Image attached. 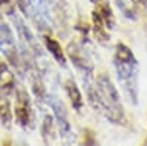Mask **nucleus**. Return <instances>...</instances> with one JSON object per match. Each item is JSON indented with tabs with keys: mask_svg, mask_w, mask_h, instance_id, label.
<instances>
[{
	"mask_svg": "<svg viewBox=\"0 0 147 146\" xmlns=\"http://www.w3.org/2000/svg\"><path fill=\"white\" fill-rule=\"evenodd\" d=\"M113 65L116 69V77L119 86L127 96V99L132 103H138V62L132 50L125 43H116Z\"/></svg>",
	"mask_w": 147,
	"mask_h": 146,
	"instance_id": "nucleus-1",
	"label": "nucleus"
},
{
	"mask_svg": "<svg viewBox=\"0 0 147 146\" xmlns=\"http://www.w3.org/2000/svg\"><path fill=\"white\" fill-rule=\"evenodd\" d=\"M96 84H97V89H99L100 97H102L99 112L109 123L116 124V126H124L127 123V117H125L124 106H122V102H121V94L116 86L105 72L97 75Z\"/></svg>",
	"mask_w": 147,
	"mask_h": 146,
	"instance_id": "nucleus-2",
	"label": "nucleus"
},
{
	"mask_svg": "<svg viewBox=\"0 0 147 146\" xmlns=\"http://www.w3.org/2000/svg\"><path fill=\"white\" fill-rule=\"evenodd\" d=\"M10 19H12V24H13L16 35H18L19 47L21 49H25V50H28L31 53V56L35 59L37 65H38L40 72H41V74H46V72L49 71V62H47V59H46L44 50L41 49V44L38 43L37 37L34 35V33L31 31V28L27 25V22L24 21L18 14L12 15Z\"/></svg>",
	"mask_w": 147,
	"mask_h": 146,
	"instance_id": "nucleus-3",
	"label": "nucleus"
},
{
	"mask_svg": "<svg viewBox=\"0 0 147 146\" xmlns=\"http://www.w3.org/2000/svg\"><path fill=\"white\" fill-rule=\"evenodd\" d=\"M0 52L6 58V62L13 67L16 74L19 77H24V64L21 58V50L16 44L15 34L9 27V24L3 19V14L0 12Z\"/></svg>",
	"mask_w": 147,
	"mask_h": 146,
	"instance_id": "nucleus-4",
	"label": "nucleus"
},
{
	"mask_svg": "<svg viewBox=\"0 0 147 146\" xmlns=\"http://www.w3.org/2000/svg\"><path fill=\"white\" fill-rule=\"evenodd\" d=\"M15 121L25 131H32L35 128V114L31 97L27 89L19 84L15 89Z\"/></svg>",
	"mask_w": 147,
	"mask_h": 146,
	"instance_id": "nucleus-5",
	"label": "nucleus"
},
{
	"mask_svg": "<svg viewBox=\"0 0 147 146\" xmlns=\"http://www.w3.org/2000/svg\"><path fill=\"white\" fill-rule=\"evenodd\" d=\"M46 102L52 108V112H53V117H55V121H56V126L59 128L60 137H62L66 143H74L75 142V133L72 130L65 103L55 94H47Z\"/></svg>",
	"mask_w": 147,
	"mask_h": 146,
	"instance_id": "nucleus-6",
	"label": "nucleus"
},
{
	"mask_svg": "<svg viewBox=\"0 0 147 146\" xmlns=\"http://www.w3.org/2000/svg\"><path fill=\"white\" fill-rule=\"evenodd\" d=\"M66 56L72 62V65L78 69L80 74H94V64L90 59L87 49L77 41H71L66 49Z\"/></svg>",
	"mask_w": 147,
	"mask_h": 146,
	"instance_id": "nucleus-7",
	"label": "nucleus"
},
{
	"mask_svg": "<svg viewBox=\"0 0 147 146\" xmlns=\"http://www.w3.org/2000/svg\"><path fill=\"white\" fill-rule=\"evenodd\" d=\"M18 9L22 12V15L27 19H30V22L37 28L40 34H49L50 33V24L49 21L43 16V14L37 9V6L34 5L32 0H15Z\"/></svg>",
	"mask_w": 147,
	"mask_h": 146,
	"instance_id": "nucleus-8",
	"label": "nucleus"
},
{
	"mask_svg": "<svg viewBox=\"0 0 147 146\" xmlns=\"http://www.w3.org/2000/svg\"><path fill=\"white\" fill-rule=\"evenodd\" d=\"M15 74L12 72L9 64L0 60V92H3L6 96H12L15 93Z\"/></svg>",
	"mask_w": 147,
	"mask_h": 146,
	"instance_id": "nucleus-9",
	"label": "nucleus"
},
{
	"mask_svg": "<svg viewBox=\"0 0 147 146\" xmlns=\"http://www.w3.org/2000/svg\"><path fill=\"white\" fill-rule=\"evenodd\" d=\"M44 46H46V50L53 56V59L56 62L62 67V68H66V53L62 49V44H60L56 39L50 37V35H44Z\"/></svg>",
	"mask_w": 147,
	"mask_h": 146,
	"instance_id": "nucleus-10",
	"label": "nucleus"
},
{
	"mask_svg": "<svg viewBox=\"0 0 147 146\" xmlns=\"http://www.w3.org/2000/svg\"><path fill=\"white\" fill-rule=\"evenodd\" d=\"M65 92H66L69 101H71L72 108L75 109L77 112H80L82 109V106H84V97L81 94L80 87L77 86V83L74 81V78H68L65 81Z\"/></svg>",
	"mask_w": 147,
	"mask_h": 146,
	"instance_id": "nucleus-11",
	"label": "nucleus"
},
{
	"mask_svg": "<svg viewBox=\"0 0 147 146\" xmlns=\"http://www.w3.org/2000/svg\"><path fill=\"white\" fill-rule=\"evenodd\" d=\"M93 33H94V37H96V41L107 47L109 43H110V35L107 33V28L105 27V24L102 21V18L99 16L96 10H93Z\"/></svg>",
	"mask_w": 147,
	"mask_h": 146,
	"instance_id": "nucleus-12",
	"label": "nucleus"
},
{
	"mask_svg": "<svg viewBox=\"0 0 147 146\" xmlns=\"http://www.w3.org/2000/svg\"><path fill=\"white\" fill-rule=\"evenodd\" d=\"M99 16L102 18L105 27L107 30H113L115 28V15H113V10L110 7L107 0H96V9H94Z\"/></svg>",
	"mask_w": 147,
	"mask_h": 146,
	"instance_id": "nucleus-13",
	"label": "nucleus"
},
{
	"mask_svg": "<svg viewBox=\"0 0 147 146\" xmlns=\"http://www.w3.org/2000/svg\"><path fill=\"white\" fill-rule=\"evenodd\" d=\"M13 123V112L10 108L9 96H6L3 92H0V124L5 128H10Z\"/></svg>",
	"mask_w": 147,
	"mask_h": 146,
	"instance_id": "nucleus-14",
	"label": "nucleus"
},
{
	"mask_svg": "<svg viewBox=\"0 0 147 146\" xmlns=\"http://www.w3.org/2000/svg\"><path fill=\"white\" fill-rule=\"evenodd\" d=\"M41 136L46 143H53L56 139V121L50 114H46L41 121Z\"/></svg>",
	"mask_w": 147,
	"mask_h": 146,
	"instance_id": "nucleus-15",
	"label": "nucleus"
},
{
	"mask_svg": "<svg viewBox=\"0 0 147 146\" xmlns=\"http://www.w3.org/2000/svg\"><path fill=\"white\" fill-rule=\"evenodd\" d=\"M116 5L119 10L122 12V15L125 18L136 21L138 18V10H137V3L136 0H116Z\"/></svg>",
	"mask_w": 147,
	"mask_h": 146,
	"instance_id": "nucleus-16",
	"label": "nucleus"
},
{
	"mask_svg": "<svg viewBox=\"0 0 147 146\" xmlns=\"http://www.w3.org/2000/svg\"><path fill=\"white\" fill-rule=\"evenodd\" d=\"M0 12H2L3 15L6 16H12L16 14L15 10V3L12 2V0H0Z\"/></svg>",
	"mask_w": 147,
	"mask_h": 146,
	"instance_id": "nucleus-17",
	"label": "nucleus"
},
{
	"mask_svg": "<svg viewBox=\"0 0 147 146\" xmlns=\"http://www.w3.org/2000/svg\"><path fill=\"white\" fill-rule=\"evenodd\" d=\"M137 2H138V3H141V5H144V3L147 2V0H137Z\"/></svg>",
	"mask_w": 147,
	"mask_h": 146,
	"instance_id": "nucleus-18",
	"label": "nucleus"
},
{
	"mask_svg": "<svg viewBox=\"0 0 147 146\" xmlns=\"http://www.w3.org/2000/svg\"><path fill=\"white\" fill-rule=\"evenodd\" d=\"M91 2H96V0H91Z\"/></svg>",
	"mask_w": 147,
	"mask_h": 146,
	"instance_id": "nucleus-19",
	"label": "nucleus"
}]
</instances>
